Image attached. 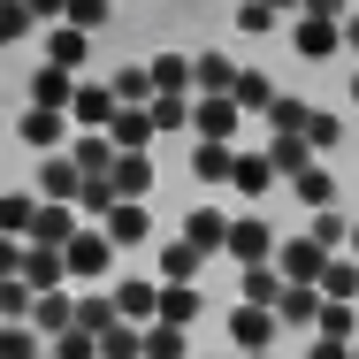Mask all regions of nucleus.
<instances>
[{
  "label": "nucleus",
  "mask_w": 359,
  "mask_h": 359,
  "mask_svg": "<svg viewBox=\"0 0 359 359\" xmlns=\"http://www.w3.org/2000/svg\"><path fill=\"white\" fill-rule=\"evenodd\" d=\"M184 84H191V62H184V54H161V62H153V92H161V100H184Z\"/></svg>",
  "instance_id": "obj_13"
},
{
  "label": "nucleus",
  "mask_w": 359,
  "mask_h": 359,
  "mask_svg": "<svg viewBox=\"0 0 359 359\" xmlns=\"http://www.w3.org/2000/svg\"><path fill=\"white\" fill-rule=\"evenodd\" d=\"M145 92H153V69H123L115 76V100H123V107H138Z\"/></svg>",
  "instance_id": "obj_25"
},
{
  "label": "nucleus",
  "mask_w": 359,
  "mask_h": 359,
  "mask_svg": "<svg viewBox=\"0 0 359 359\" xmlns=\"http://www.w3.org/2000/svg\"><path fill=\"white\" fill-rule=\"evenodd\" d=\"M145 359H184V329L153 321V329H145Z\"/></svg>",
  "instance_id": "obj_22"
},
{
  "label": "nucleus",
  "mask_w": 359,
  "mask_h": 359,
  "mask_svg": "<svg viewBox=\"0 0 359 359\" xmlns=\"http://www.w3.org/2000/svg\"><path fill=\"white\" fill-rule=\"evenodd\" d=\"M23 31H31V8H23V0H0V46L23 39Z\"/></svg>",
  "instance_id": "obj_28"
},
{
  "label": "nucleus",
  "mask_w": 359,
  "mask_h": 359,
  "mask_svg": "<svg viewBox=\"0 0 359 359\" xmlns=\"http://www.w3.org/2000/svg\"><path fill=\"white\" fill-rule=\"evenodd\" d=\"M237 344H252V352L268 344V313H260V306H245V313H237Z\"/></svg>",
  "instance_id": "obj_27"
},
{
  "label": "nucleus",
  "mask_w": 359,
  "mask_h": 359,
  "mask_svg": "<svg viewBox=\"0 0 359 359\" xmlns=\"http://www.w3.org/2000/svg\"><path fill=\"white\" fill-rule=\"evenodd\" d=\"M145 237V207L138 199H115V207H107V245H138Z\"/></svg>",
  "instance_id": "obj_8"
},
{
  "label": "nucleus",
  "mask_w": 359,
  "mask_h": 359,
  "mask_svg": "<svg viewBox=\"0 0 359 359\" xmlns=\"http://www.w3.org/2000/svg\"><path fill=\"white\" fill-rule=\"evenodd\" d=\"M46 352H54V359H100V337H84V329H69V337H54Z\"/></svg>",
  "instance_id": "obj_23"
},
{
  "label": "nucleus",
  "mask_w": 359,
  "mask_h": 359,
  "mask_svg": "<svg viewBox=\"0 0 359 359\" xmlns=\"http://www.w3.org/2000/svg\"><path fill=\"white\" fill-rule=\"evenodd\" d=\"M31 306H39V290L23 283V276H8V283H0V329H8V321H31Z\"/></svg>",
  "instance_id": "obj_12"
},
{
  "label": "nucleus",
  "mask_w": 359,
  "mask_h": 359,
  "mask_svg": "<svg viewBox=\"0 0 359 359\" xmlns=\"http://www.w3.org/2000/svg\"><path fill=\"white\" fill-rule=\"evenodd\" d=\"M31 222H39V199H23V191L0 199V237H31Z\"/></svg>",
  "instance_id": "obj_15"
},
{
  "label": "nucleus",
  "mask_w": 359,
  "mask_h": 359,
  "mask_svg": "<svg viewBox=\"0 0 359 359\" xmlns=\"http://www.w3.org/2000/svg\"><path fill=\"white\" fill-rule=\"evenodd\" d=\"M69 237H76V207H39V222H31V245H54V252H62Z\"/></svg>",
  "instance_id": "obj_6"
},
{
  "label": "nucleus",
  "mask_w": 359,
  "mask_h": 359,
  "mask_svg": "<svg viewBox=\"0 0 359 359\" xmlns=\"http://www.w3.org/2000/svg\"><path fill=\"white\" fill-rule=\"evenodd\" d=\"M31 8V23H69V0H23Z\"/></svg>",
  "instance_id": "obj_35"
},
{
  "label": "nucleus",
  "mask_w": 359,
  "mask_h": 359,
  "mask_svg": "<svg viewBox=\"0 0 359 359\" xmlns=\"http://www.w3.org/2000/svg\"><path fill=\"white\" fill-rule=\"evenodd\" d=\"M229 184H237V191H260V184H268V161H252V153L229 161Z\"/></svg>",
  "instance_id": "obj_26"
},
{
  "label": "nucleus",
  "mask_w": 359,
  "mask_h": 359,
  "mask_svg": "<svg viewBox=\"0 0 359 359\" xmlns=\"http://www.w3.org/2000/svg\"><path fill=\"white\" fill-rule=\"evenodd\" d=\"M191 313H199V290H161V321H168V329H184V321H191Z\"/></svg>",
  "instance_id": "obj_21"
},
{
  "label": "nucleus",
  "mask_w": 359,
  "mask_h": 359,
  "mask_svg": "<svg viewBox=\"0 0 359 359\" xmlns=\"http://www.w3.org/2000/svg\"><path fill=\"white\" fill-rule=\"evenodd\" d=\"M76 329H84V337H107V329H115V298H107V290H84V298H76Z\"/></svg>",
  "instance_id": "obj_11"
},
{
  "label": "nucleus",
  "mask_w": 359,
  "mask_h": 359,
  "mask_svg": "<svg viewBox=\"0 0 359 359\" xmlns=\"http://www.w3.org/2000/svg\"><path fill=\"white\" fill-rule=\"evenodd\" d=\"M229 161H237V153H222V145H199V176H207V184H229Z\"/></svg>",
  "instance_id": "obj_30"
},
{
  "label": "nucleus",
  "mask_w": 359,
  "mask_h": 359,
  "mask_svg": "<svg viewBox=\"0 0 359 359\" xmlns=\"http://www.w3.org/2000/svg\"><path fill=\"white\" fill-rule=\"evenodd\" d=\"M23 276V237H0V283Z\"/></svg>",
  "instance_id": "obj_34"
},
{
  "label": "nucleus",
  "mask_w": 359,
  "mask_h": 359,
  "mask_svg": "<svg viewBox=\"0 0 359 359\" xmlns=\"http://www.w3.org/2000/svg\"><path fill=\"white\" fill-rule=\"evenodd\" d=\"M145 115H153V130H176V123H184V115H191V107H184V100H153V107H145Z\"/></svg>",
  "instance_id": "obj_32"
},
{
  "label": "nucleus",
  "mask_w": 359,
  "mask_h": 359,
  "mask_svg": "<svg viewBox=\"0 0 359 359\" xmlns=\"http://www.w3.org/2000/svg\"><path fill=\"white\" fill-rule=\"evenodd\" d=\"M199 260H207V252H199V245H184V237H176V245H168V252H161V268H168V276H176V283H184V276H191V268H199Z\"/></svg>",
  "instance_id": "obj_24"
},
{
  "label": "nucleus",
  "mask_w": 359,
  "mask_h": 359,
  "mask_svg": "<svg viewBox=\"0 0 359 359\" xmlns=\"http://www.w3.org/2000/svg\"><path fill=\"white\" fill-rule=\"evenodd\" d=\"M283 268H290V276H313V268H321V245H290Z\"/></svg>",
  "instance_id": "obj_33"
},
{
  "label": "nucleus",
  "mask_w": 359,
  "mask_h": 359,
  "mask_svg": "<svg viewBox=\"0 0 359 359\" xmlns=\"http://www.w3.org/2000/svg\"><path fill=\"white\" fill-rule=\"evenodd\" d=\"M268 8H290V0H268Z\"/></svg>",
  "instance_id": "obj_36"
},
{
  "label": "nucleus",
  "mask_w": 359,
  "mask_h": 359,
  "mask_svg": "<svg viewBox=\"0 0 359 359\" xmlns=\"http://www.w3.org/2000/svg\"><path fill=\"white\" fill-rule=\"evenodd\" d=\"M84 54H92V39H84L76 23H54V31H46V69L76 76V69H84Z\"/></svg>",
  "instance_id": "obj_3"
},
{
  "label": "nucleus",
  "mask_w": 359,
  "mask_h": 359,
  "mask_svg": "<svg viewBox=\"0 0 359 359\" xmlns=\"http://www.w3.org/2000/svg\"><path fill=\"white\" fill-rule=\"evenodd\" d=\"M191 123L207 130V145H222V138H229V123H237V107H229V100H199V115H191Z\"/></svg>",
  "instance_id": "obj_18"
},
{
  "label": "nucleus",
  "mask_w": 359,
  "mask_h": 359,
  "mask_svg": "<svg viewBox=\"0 0 359 359\" xmlns=\"http://www.w3.org/2000/svg\"><path fill=\"white\" fill-rule=\"evenodd\" d=\"M229 252H237V260H260V252H268V229H260V222H229Z\"/></svg>",
  "instance_id": "obj_20"
},
{
  "label": "nucleus",
  "mask_w": 359,
  "mask_h": 359,
  "mask_svg": "<svg viewBox=\"0 0 359 359\" xmlns=\"http://www.w3.org/2000/svg\"><path fill=\"white\" fill-rule=\"evenodd\" d=\"M69 115H76V123H92V130H100V123H115V115H123V100H115V84H76Z\"/></svg>",
  "instance_id": "obj_5"
},
{
  "label": "nucleus",
  "mask_w": 359,
  "mask_h": 359,
  "mask_svg": "<svg viewBox=\"0 0 359 359\" xmlns=\"http://www.w3.org/2000/svg\"><path fill=\"white\" fill-rule=\"evenodd\" d=\"M184 245H199V252H222V245H229V222H222L215 207H199V215L184 222Z\"/></svg>",
  "instance_id": "obj_9"
},
{
  "label": "nucleus",
  "mask_w": 359,
  "mask_h": 359,
  "mask_svg": "<svg viewBox=\"0 0 359 359\" xmlns=\"http://www.w3.org/2000/svg\"><path fill=\"white\" fill-rule=\"evenodd\" d=\"M100 359H145V337L130 329V321H115V329L100 337Z\"/></svg>",
  "instance_id": "obj_19"
},
{
  "label": "nucleus",
  "mask_w": 359,
  "mask_h": 359,
  "mask_svg": "<svg viewBox=\"0 0 359 359\" xmlns=\"http://www.w3.org/2000/svg\"><path fill=\"white\" fill-rule=\"evenodd\" d=\"M107 138H115V153H138V145L153 138V115H130V107H123V115L107 123Z\"/></svg>",
  "instance_id": "obj_17"
},
{
  "label": "nucleus",
  "mask_w": 359,
  "mask_h": 359,
  "mask_svg": "<svg viewBox=\"0 0 359 359\" xmlns=\"http://www.w3.org/2000/svg\"><path fill=\"white\" fill-rule=\"evenodd\" d=\"M69 23L84 31V39H92V31L107 23V0H69Z\"/></svg>",
  "instance_id": "obj_29"
},
{
  "label": "nucleus",
  "mask_w": 359,
  "mask_h": 359,
  "mask_svg": "<svg viewBox=\"0 0 359 359\" xmlns=\"http://www.w3.org/2000/svg\"><path fill=\"white\" fill-rule=\"evenodd\" d=\"M39 352H46V337H39L31 321H8V329H0V359H39Z\"/></svg>",
  "instance_id": "obj_16"
},
{
  "label": "nucleus",
  "mask_w": 359,
  "mask_h": 359,
  "mask_svg": "<svg viewBox=\"0 0 359 359\" xmlns=\"http://www.w3.org/2000/svg\"><path fill=\"white\" fill-rule=\"evenodd\" d=\"M62 260H69V276H76V283L107 276V229H76L69 245H62Z\"/></svg>",
  "instance_id": "obj_1"
},
{
  "label": "nucleus",
  "mask_w": 359,
  "mask_h": 359,
  "mask_svg": "<svg viewBox=\"0 0 359 359\" xmlns=\"http://www.w3.org/2000/svg\"><path fill=\"white\" fill-rule=\"evenodd\" d=\"M23 283L46 298V290H62V283H69V260H62L54 245H23Z\"/></svg>",
  "instance_id": "obj_2"
},
{
  "label": "nucleus",
  "mask_w": 359,
  "mask_h": 359,
  "mask_svg": "<svg viewBox=\"0 0 359 359\" xmlns=\"http://www.w3.org/2000/svg\"><path fill=\"white\" fill-rule=\"evenodd\" d=\"M145 313H161V290L153 283H115V321H145Z\"/></svg>",
  "instance_id": "obj_10"
},
{
  "label": "nucleus",
  "mask_w": 359,
  "mask_h": 359,
  "mask_svg": "<svg viewBox=\"0 0 359 359\" xmlns=\"http://www.w3.org/2000/svg\"><path fill=\"white\" fill-rule=\"evenodd\" d=\"M15 138H23V145H39V153H54V145L69 138V123H62V107H23Z\"/></svg>",
  "instance_id": "obj_4"
},
{
  "label": "nucleus",
  "mask_w": 359,
  "mask_h": 359,
  "mask_svg": "<svg viewBox=\"0 0 359 359\" xmlns=\"http://www.w3.org/2000/svg\"><path fill=\"white\" fill-rule=\"evenodd\" d=\"M69 100H76V76H62V69L39 62V76H31V107H69Z\"/></svg>",
  "instance_id": "obj_7"
},
{
  "label": "nucleus",
  "mask_w": 359,
  "mask_h": 359,
  "mask_svg": "<svg viewBox=\"0 0 359 359\" xmlns=\"http://www.w3.org/2000/svg\"><path fill=\"white\" fill-rule=\"evenodd\" d=\"M145 184H153V168L138 153H115V199H145Z\"/></svg>",
  "instance_id": "obj_14"
},
{
  "label": "nucleus",
  "mask_w": 359,
  "mask_h": 359,
  "mask_svg": "<svg viewBox=\"0 0 359 359\" xmlns=\"http://www.w3.org/2000/svg\"><path fill=\"white\" fill-rule=\"evenodd\" d=\"M237 100H245V107H276V92H268V76H237Z\"/></svg>",
  "instance_id": "obj_31"
}]
</instances>
